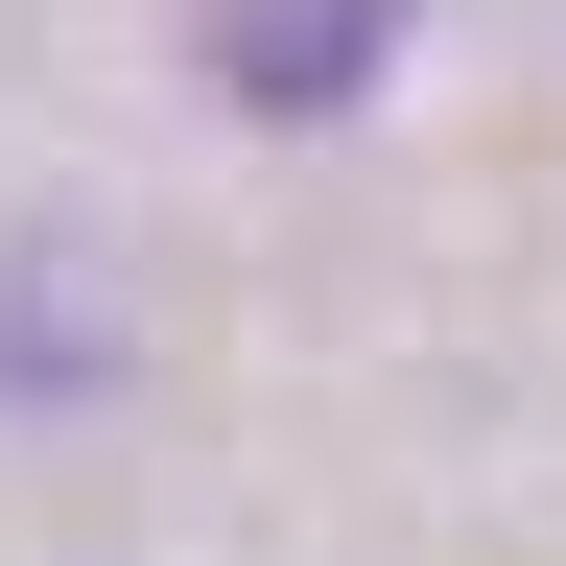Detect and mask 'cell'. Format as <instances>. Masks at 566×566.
<instances>
[{
    "label": "cell",
    "mask_w": 566,
    "mask_h": 566,
    "mask_svg": "<svg viewBox=\"0 0 566 566\" xmlns=\"http://www.w3.org/2000/svg\"><path fill=\"white\" fill-rule=\"evenodd\" d=\"M378 48H401V0H212V71H237V118H331Z\"/></svg>",
    "instance_id": "cell-1"
}]
</instances>
